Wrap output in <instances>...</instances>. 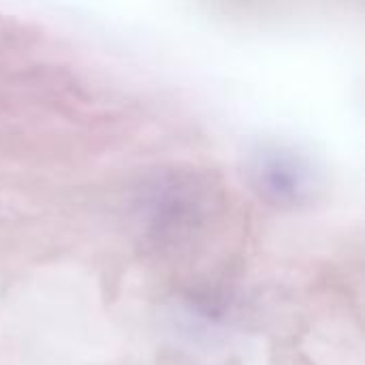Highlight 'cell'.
I'll list each match as a JSON object with an SVG mask.
<instances>
[{"label": "cell", "mask_w": 365, "mask_h": 365, "mask_svg": "<svg viewBox=\"0 0 365 365\" xmlns=\"http://www.w3.org/2000/svg\"><path fill=\"white\" fill-rule=\"evenodd\" d=\"M250 175L259 195L276 205H299L314 192L312 169L282 150L261 152L252 160Z\"/></svg>", "instance_id": "cell-1"}]
</instances>
